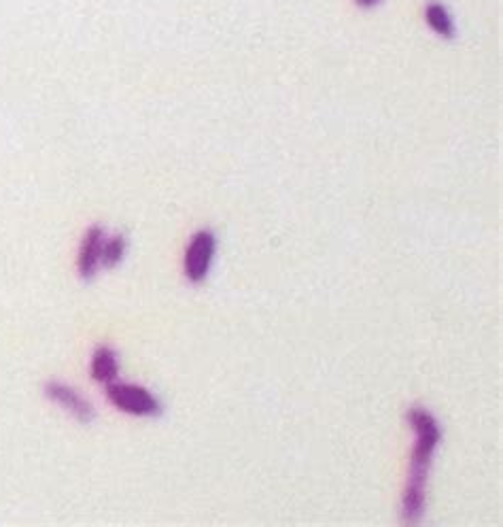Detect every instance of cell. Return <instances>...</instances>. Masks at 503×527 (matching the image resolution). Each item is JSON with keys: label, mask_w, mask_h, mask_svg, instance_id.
<instances>
[{"label": "cell", "mask_w": 503, "mask_h": 527, "mask_svg": "<svg viewBox=\"0 0 503 527\" xmlns=\"http://www.w3.org/2000/svg\"><path fill=\"white\" fill-rule=\"evenodd\" d=\"M408 419L416 432V445L412 453V464H410V481L402 500V521L404 523H419L423 517L425 508V481L427 472L431 466L433 453L440 442V425L431 413L425 408L414 406L408 413Z\"/></svg>", "instance_id": "1"}, {"label": "cell", "mask_w": 503, "mask_h": 527, "mask_svg": "<svg viewBox=\"0 0 503 527\" xmlns=\"http://www.w3.org/2000/svg\"><path fill=\"white\" fill-rule=\"evenodd\" d=\"M107 398L117 408V411L134 415V417H160L164 411L162 402L143 385L119 383V381L109 383Z\"/></svg>", "instance_id": "2"}, {"label": "cell", "mask_w": 503, "mask_h": 527, "mask_svg": "<svg viewBox=\"0 0 503 527\" xmlns=\"http://www.w3.org/2000/svg\"><path fill=\"white\" fill-rule=\"evenodd\" d=\"M217 251V236L213 230H198L185 251V277L189 283L200 285L208 277Z\"/></svg>", "instance_id": "3"}, {"label": "cell", "mask_w": 503, "mask_h": 527, "mask_svg": "<svg viewBox=\"0 0 503 527\" xmlns=\"http://www.w3.org/2000/svg\"><path fill=\"white\" fill-rule=\"evenodd\" d=\"M43 394L47 400L58 404L62 411H66L73 419L83 425H90L96 419V411L90 400H85L79 391L62 381H47L43 387Z\"/></svg>", "instance_id": "4"}, {"label": "cell", "mask_w": 503, "mask_h": 527, "mask_svg": "<svg viewBox=\"0 0 503 527\" xmlns=\"http://www.w3.org/2000/svg\"><path fill=\"white\" fill-rule=\"evenodd\" d=\"M107 236H109L107 230L98 224L85 230L77 255V270L83 281H92L98 275V270L102 268V249Z\"/></svg>", "instance_id": "5"}, {"label": "cell", "mask_w": 503, "mask_h": 527, "mask_svg": "<svg viewBox=\"0 0 503 527\" xmlns=\"http://www.w3.org/2000/svg\"><path fill=\"white\" fill-rule=\"evenodd\" d=\"M92 379L96 383L109 385L115 383L119 377V357L117 351L109 345H102L92 355Z\"/></svg>", "instance_id": "6"}, {"label": "cell", "mask_w": 503, "mask_h": 527, "mask_svg": "<svg viewBox=\"0 0 503 527\" xmlns=\"http://www.w3.org/2000/svg\"><path fill=\"white\" fill-rule=\"evenodd\" d=\"M425 20L431 26L433 32H438L440 37L444 39H455V24H453V17L446 11V7H442L440 3H431L425 9Z\"/></svg>", "instance_id": "7"}, {"label": "cell", "mask_w": 503, "mask_h": 527, "mask_svg": "<svg viewBox=\"0 0 503 527\" xmlns=\"http://www.w3.org/2000/svg\"><path fill=\"white\" fill-rule=\"evenodd\" d=\"M126 251H128V238L124 234L107 236V241H104V249H102V268L111 270V268L119 266L126 258Z\"/></svg>", "instance_id": "8"}, {"label": "cell", "mask_w": 503, "mask_h": 527, "mask_svg": "<svg viewBox=\"0 0 503 527\" xmlns=\"http://www.w3.org/2000/svg\"><path fill=\"white\" fill-rule=\"evenodd\" d=\"M355 3H357L361 9H372V7H376V5L380 3V0H355Z\"/></svg>", "instance_id": "9"}]
</instances>
